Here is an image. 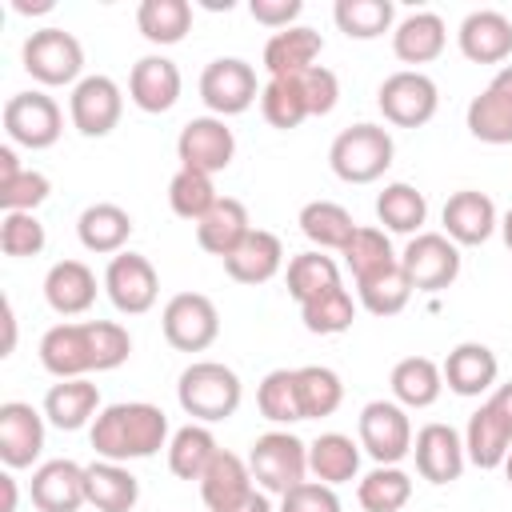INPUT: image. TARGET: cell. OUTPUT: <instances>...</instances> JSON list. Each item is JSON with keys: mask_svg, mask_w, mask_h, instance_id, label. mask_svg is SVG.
<instances>
[{"mask_svg": "<svg viewBox=\"0 0 512 512\" xmlns=\"http://www.w3.org/2000/svg\"><path fill=\"white\" fill-rule=\"evenodd\" d=\"M276 512H340V496H336V488H328L320 480H304L280 496Z\"/></svg>", "mask_w": 512, "mask_h": 512, "instance_id": "cell-53", "label": "cell"}, {"mask_svg": "<svg viewBox=\"0 0 512 512\" xmlns=\"http://www.w3.org/2000/svg\"><path fill=\"white\" fill-rule=\"evenodd\" d=\"M196 484H200V500L208 504V512H224L252 492V468L236 452L220 448Z\"/></svg>", "mask_w": 512, "mask_h": 512, "instance_id": "cell-27", "label": "cell"}, {"mask_svg": "<svg viewBox=\"0 0 512 512\" xmlns=\"http://www.w3.org/2000/svg\"><path fill=\"white\" fill-rule=\"evenodd\" d=\"M512 448V432L504 428V420L496 416V408L484 400L472 416H468V428H464V452L476 468H500L504 456Z\"/></svg>", "mask_w": 512, "mask_h": 512, "instance_id": "cell-35", "label": "cell"}, {"mask_svg": "<svg viewBox=\"0 0 512 512\" xmlns=\"http://www.w3.org/2000/svg\"><path fill=\"white\" fill-rule=\"evenodd\" d=\"M16 348V312H12V300H4V352L0 356H12Z\"/></svg>", "mask_w": 512, "mask_h": 512, "instance_id": "cell-58", "label": "cell"}, {"mask_svg": "<svg viewBox=\"0 0 512 512\" xmlns=\"http://www.w3.org/2000/svg\"><path fill=\"white\" fill-rule=\"evenodd\" d=\"M440 220H444V236L456 248H476V244H484L500 228V216H496L492 196H484L476 188L452 192L448 204H444V212H440Z\"/></svg>", "mask_w": 512, "mask_h": 512, "instance_id": "cell-20", "label": "cell"}, {"mask_svg": "<svg viewBox=\"0 0 512 512\" xmlns=\"http://www.w3.org/2000/svg\"><path fill=\"white\" fill-rule=\"evenodd\" d=\"M100 416V388L92 380H60L44 396V420L60 432H76Z\"/></svg>", "mask_w": 512, "mask_h": 512, "instance_id": "cell-28", "label": "cell"}, {"mask_svg": "<svg viewBox=\"0 0 512 512\" xmlns=\"http://www.w3.org/2000/svg\"><path fill=\"white\" fill-rule=\"evenodd\" d=\"M248 232H252L248 208H244L240 200H232V196H220V200L212 204V212H208L204 220H196V244H200L204 252L220 256V260H224L228 252H236Z\"/></svg>", "mask_w": 512, "mask_h": 512, "instance_id": "cell-31", "label": "cell"}, {"mask_svg": "<svg viewBox=\"0 0 512 512\" xmlns=\"http://www.w3.org/2000/svg\"><path fill=\"white\" fill-rule=\"evenodd\" d=\"M216 188H212V176L208 172H196V168H180L172 180H168V204L180 220H204L216 204Z\"/></svg>", "mask_w": 512, "mask_h": 512, "instance_id": "cell-48", "label": "cell"}, {"mask_svg": "<svg viewBox=\"0 0 512 512\" xmlns=\"http://www.w3.org/2000/svg\"><path fill=\"white\" fill-rule=\"evenodd\" d=\"M20 60H24V72L44 84V88H60V84H80L84 76V48L72 32L64 28H36L24 48H20Z\"/></svg>", "mask_w": 512, "mask_h": 512, "instance_id": "cell-6", "label": "cell"}, {"mask_svg": "<svg viewBox=\"0 0 512 512\" xmlns=\"http://www.w3.org/2000/svg\"><path fill=\"white\" fill-rule=\"evenodd\" d=\"M224 512H276V508H272L268 492H256V488H252V492H248L240 504H232V508H224Z\"/></svg>", "mask_w": 512, "mask_h": 512, "instance_id": "cell-56", "label": "cell"}, {"mask_svg": "<svg viewBox=\"0 0 512 512\" xmlns=\"http://www.w3.org/2000/svg\"><path fill=\"white\" fill-rule=\"evenodd\" d=\"M500 468H504V480H508V488H512V448H508V456H504Z\"/></svg>", "mask_w": 512, "mask_h": 512, "instance_id": "cell-62", "label": "cell"}, {"mask_svg": "<svg viewBox=\"0 0 512 512\" xmlns=\"http://www.w3.org/2000/svg\"><path fill=\"white\" fill-rule=\"evenodd\" d=\"M500 232H504V244L512 248V208L504 212V220H500Z\"/></svg>", "mask_w": 512, "mask_h": 512, "instance_id": "cell-61", "label": "cell"}, {"mask_svg": "<svg viewBox=\"0 0 512 512\" xmlns=\"http://www.w3.org/2000/svg\"><path fill=\"white\" fill-rule=\"evenodd\" d=\"M160 328L176 352H204L220 336V312L204 292H176L160 312Z\"/></svg>", "mask_w": 512, "mask_h": 512, "instance_id": "cell-11", "label": "cell"}, {"mask_svg": "<svg viewBox=\"0 0 512 512\" xmlns=\"http://www.w3.org/2000/svg\"><path fill=\"white\" fill-rule=\"evenodd\" d=\"M340 256H344V264H348L356 284H364V280H372V276H380V272L400 264V256L392 252V240H388L384 228H356Z\"/></svg>", "mask_w": 512, "mask_h": 512, "instance_id": "cell-40", "label": "cell"}, {"mask_svg": "<svg viewBox=\"0 0 512 512\" xmlns=\"http://www.w3.org/2000/svg\"><path fill=\"white\" fill-rule=\"evenodd\" d=\"M488 404L496 408V416H500V420H504V428L512 432V380H508V384H500V388L488 396Z\"/></svg>", "mask_w": 512, "mask_h": 512, "instance_id": "cell-55", "label": "cell"}, {"mask_svg": "<svg viewBox=\"0 0 512 512\" xmlns=\"http://www.w3.org/2000/svg\"><path fill=\"white\" fill-rule=\"evenodd\" d=\"M28 496L40 512H80L88 504V476L76 460H48L32 472Z\"/></svg>", "mask_w": 512, "mask_h": 512, "instance_id": "cell-18", "label": "cell"}, {"mask_svg": "<svg viewBox=\"0 0 512 512\" xmlns=\"http://www.w3.org/2000/svg\"><path fill=\"white\" fill-rule=\"evenodd\" d=\"M24 168H20V160H16V148L12 144H4L0 148V184H8V180H16Z\"/></svg>", "mask_w": 512, "mask_h": 512, "instance_id": "cell-57", "label": "cell"}, {"mask_svg": "<svg viewBox=\"0 0 512 512\" xmlns=\"http://www.w3.org/2000/svg\"><path fill=\"white\" fill-rule=\"evenodd\" d=\"M132 356V336L116 320L52 324L40 336V364L56 380H80L88 372H112Z\"/></svg>", "mask_w": 512, "mask_h": 512, "instance_id": "cell-1", "label": "cell"}, {"mask_svg": "<svg viewBox=\"0 0 512 512\" xmlns=\"http://www.w3.org/2000/svg\"><path fill=\"white\" fill-rule=\"evenodd\" d=\"M448 44V28L436 12H412L392 28V52L404 64H432Z\"/></svg>", "mask_w": 512, "mask_h": 512, "instance_id": "cell-30", "label": "cell"}, {"mask_svg": "<svg viewBox=\"0 0 512 512\" xmlns=\"http://www.w3.org/2000/svg\"><path fill=\"white\" fill-rule=\"evenodd\" d=\"M296 392H300V412L304 420H320V416H332L344 400V384L332 368L324 364H304L296 368Z\"/></svg>", "mask_w": 512, "mask_h": 512, "instance_id": "cell-45", "label": "cell"}, {"mask_svg": "<svg viewBox=\"0 0 512 512\" xmlns=\"http://www.w3.org/2000/svg\"><path fill=\"white\" fill-rule=\"evenodd\" d=\"M12 12H20V16H36V12H52V0H36V4H28V0H12Z\"/></svg>", "mask_w": 512, "mask_h": 512, "instance_id": "cell-60", "label": "cell"}, {"mask_svg": "<svg viewBox=\"0 0 512 512\" xmlns=\"http://www.w3.org/2000/svg\"><path fill=\"white\" fill-rule=\"evenodd\" d=\"M176 156L180 168H196V172H224L236 156V136L220 116H192L180 136H176Z\"/></svg>", "mask_w": 512, "mask_h": 512, "instance_id": "cell-15", "label": "cell"}, {"mask_svg": "<svg viewBox=\"0 0 512 512\" xmlns=\"http://www.w3.org/2000/svg\"><path fill=\"white\" fill-rule=\"evenodd\" d=\"M48 192H52L48 176L36 172V168H24L16 180L0 184V208L4 212H36L48 200Z\"/></svg>", "mask_w": 512, "mask_h": 512, "instance_id": "cell-51", "label": "cell"}, {"mask_svg": "<svg viewBox=\"0 0 512 512\" xmlns=\"http://www.w3.org/2000/svg\"><path fill=\"white\" fill-rule=\"evenodd\" d=\"M0 120H4L8 140L20 144V148H32V152L52 148L60 140V132H64V112L48 92H16V96H8Z\"/></svg>", "mask_w": 512, "mask_h": 512, "instance_id": "cell-7", "label": "cell"}, {"mask_svg": "<svg viewBox=\"0 0 512 512\" xmlns=\"http://www.w3.org/2000/svg\"><path fill=\"white\" fill-rule=\"evenodd\" d=\"M0 488H4V504H0V512H16V476L4 472V476H0Z\"/></svg>", "mask_w": 512, "mask_h": 512, "instance_id": "cell-59", "label": "cell"}, {"mask_svg": "<svg viewBox=\"0 0 512 512\" xmlns=\"http://www.w3.org/2000/svg\"><path fill=\"white\" fill-rule=\"evenodd\" d=\"M104 292L124 316H144L160 296V276L148 256L140 252H116L104 268Z\"/></svg>", "mask_w": 512, "mask_h": 512, "instance_id": "cell-14", "label": "cell"}, {"mask_svg": "<svg viewBox=\"0 0 512 512\" xmlns=\"http://www.w3.org/2000/svg\"><path fill=\"white\" fill-rule=\"evenodd\" d=\"M136 28L148 44H180L192 28V4L188 0H140L136 8Z\"/></svg>", "mask_w": 512, "mask_h": 512, "instance_id": "cell-38", "label": "cell"}, {"mask_svg": "<svg viewBox=\"0 0 512 512\" xmlns=\"http://www.w3.org/2000/svg\"><path fill=\"white\" fill-rule=\"evenodd\" d=\"M388 388L400 408H432L444 392V372L428 356H404V360H396Z\"/></svg>", "mask_w": 512, "mask_h": 512, "instance_id": "cell-32", "label": "cell"}, {"mask_svg": "<svg viewBox=\"0 0 512 512\" xmlns=\"http://www.w3.org/2000/svg\"><path fill=\"white\" fill-rule=\"evenodd\" d=\"M44 300L56 316H80L96 304V272L84 260H56L44 276Z\"/></svg>", "mask_w": 512, "mask_h": 512, "instance_id": "cell-26", "label": "cell"}, {"mask_svg": "<svg viewBox=\"0 0 512 512\" xmlns=\"http://www.w3.org/2000/svg\"><path fill=\"white\" fill-rule=\"evenodd\" d=\"M248 468H252V480L260 484V492L284 496L288 488L304 484V476H308V444L292 432H280V428L264 432L252 440Z\"/></svg>", "mask_w": 512, "mask_h": 512, "instance_id": "cell-5", "label": "cell"}, {"mask_svg": "<svg viewBox=\"0 0 512 512\" xmlns=\"http://www.w3.org/2000/svg\"><path fill=\"white\" fill-rule=\"evenodd\" d=\"M128 100L148 116H160V112L176 108V100H180V68L160 52L140 56L132 64V72H128Z\"/></svg>", "mask_w": 512, "mask_h": 512, "instance_id": "cell-21", "label": "cell"}, {"mask_svg": "<svg viewBox=\"0 0 512 512\" xmlns=\"http://www.w3.org/2000/svg\"><path fill=\"white\" fill-rule=\"evenodd\" d=\"M440 372H444L448 392H456V396H484L496 384V376H500V360H496V352L488 344L464 340V344H456L444 356Z\"/></svg>", "mask_w": 512, "mask_h": 512, "instance_id": "cell-23", "label": "cell"}, {"mask_svg": "<svg viewBox=\"0 0 512 512\" xmlns=\"http://www.w3.org/2000/svg\"><path fill=\"white\" fill-rule=\"evenodd\" d=\"M176 400L196 424H220L236 416L244 400V384L220 360H192L176 380Z\"/></svg>", "mask_w": 512, "mask_h": 512, "instance_id": "cell-3", "label": "cell"}, {"mask_svg": "<svg viewBox=\"0 0 512 512\" xmlns=\"http://www.w3.org/2000/svg\"><path fill=\"white\" fill-rule=\"evenodd\" d=\"M376 104H380V112H384L388 124H396V128H420V124H428L436 116L440 92H436V80L424 76L420 68H400V72H392L380 84Z\"/></svg>", "mask_w": 512, "mask_h": 512, "instance_id": "cell-8", "label": "cell"}, {"mask_svg": "<svg viewBox=\"0 0 512 512\" xmlns=\"http://www.w3.org/2000/svg\"><path fill=\"white\" fill-rule=\"evenodd\" d=\"M300 320H304V328L316 332V336H340V332H348L352 320H356V300H352V292H348L344 284H336V288L320 292L316 300L300 304Z\"/></svg>", "mask_w": 512, "mask_h": 512, "instance_id": "cell-44", "label": "cell"}, {"mask_svg": "<svg viewBox=\"0 0 512 512\" xmlns=\"http://www.w3.org/2000/svg\"><path fill=\"white\" fill-rule=\"evenodd\" d=\"M44 452V412L24 400L0 404V460L4 468H32Z\"/></svg>", "mask_w": 512, "mask_h": 512, "instance_id": "cell-17", "label": "cell"}, {"mask_svg": "<svg viewBox=\"0 0 512 512\" xmlns=\"http://www.w3.org/2000/svg\"><path fill=\"white\" fill-rule=\"evenodd\" d=\"M456 44L472 64H504L512 56V20L496 8H476L460 20Z\"/></svg>", "mask_w": 512, "mask_h": 512, "instance_id": "cell-22", "label": "cell"}, {"mask_svg": "<svg viewBox=\"0 0 512 512\" xmlns=\"http://www.w3.org/2000/svg\"><path fill=\"white\" fill-rule=\"evenodd\" d=\"M360 224L352 220V212L336 200H312L300 208V232L320 248V252H344V244L352 240Z\"/></svg>", "mask_w": 512, "mask_h": 512, "instance_id": "cell-36", "label": "cell"}, {"mask_svg": "<svg viewBox=\"0 0 512 512\" xmlns=\"http://www.w3.org/2000/svg\"><path fill=\"white\" fill-rule=\"evenodd\" d=\"M356 436L376 464H400L412 452V420L396 400H368L360 408Z\"/></svg>", "mask_w": 512, "mask_h": 512, "instance_id": "cell-10", "label": "cell"}, {"mask_svg": "<svg viewBox=\"0 0 512 512\" xmlns=\"http://www.w3.org/2000/svg\"><path fill=\"white\" fill-rule=\"evenodd\" d=\"M68 116H72V128L80 136H88V140L108 136L120 124V116H124V92H120V84L112 76H100V72L96 76H84L72 88V96H68Z\"/></svg>", "mask_w": 512, "mask_h": 512, "instance_id": "cell-13", "label": "cell"}, {"mask_svg": "<svg viewBox=\"0 0 512 512\" xmlns=\"http://www.w3.org/2000/svg\"><path fill=\"white\" fill-rule=\"evenodd\" d=\"M260 112L272 128L288 132V128H300L308 120V104H304V92L296 84V76H276L260 88Z\"/></svg>", "mask_w": 512, "mask_h": 512, "instance_id": "cell-47", "label": "cell"}, {"mask_svg": "<svg viewBox=\"0 0 512 512\" xmlns=\"http://www.w3.org/2000/svg\"><path fill=\"white\" fill-rule=\"evenodd\" d=\"M256 408L272 424H296V420H304L300 392H296V368H272L260 380V388H256Z\"/></svg>", "mask_w": 512, "mask_h": 512, "instance_id": "cell-46", "label": "cell"}, {"mask_svg": "<svg viewBox=\"0 0 512 512\" xmlns=\"http://www.w3.org/2000/svg\"><path fill=\"white\" fill-rule=\"evenodd\" d=\"M200 100L208 104L212 116H240L260 100L256 72L240 56H220L200 72Z\"/></svg>", "mask_w": 512, "mask_h": 512, "instance_id": "cell-12", "label": "cell"}, {"mask_svg": "<svg viewBox=\"0 0 512 512\" xmlns=\"http://www.w3.org/2000/svg\"><path fill=\"white\" fill-rule=\"evenodd\" d=\"M296 84H300V92H304L308 116H328V112L336 108V100H340V80H336V72H332V68H324V64H316V68L300 72V76H296Z\"/></svg>", "mask_w": 512, "mask_h": 512, "instance_id": "cell-52", "label": "cell"}, {"mask_svg": "<svg viewBox=\"0 0 512 512\" xmlns=\"http://www.w3.org/2000/svg\"><path fill=\"white\" fill-rule=\"evenodd\" d=\"M92 448L100 460L112 464H128V460H148L160 448H168V416L164 408L148 404V400H120L100 408V416L92 420Z\"/></svg>", "mask_w": 512, "mask_h": 512, "instance_id": "cell-2", "label": "cell"}, {"mask_svg": "<svg viewBox=\"0 0 512 512\" xmlns=\"http://www.w3.org/2000/svg\"><path fill=\"white\" fill-rule=\"evenodd\" d=\"M376 220L384 224V232H400V236H420L424 220H428V200L420 188L396 180L384 184V192L376 196Z\"/></svg>", "mask_w": 512, "mask_h": 512, "instance_id": "cell-37", "label": "cell"}, {"mask_svg": "<svg viewBox=\"0 0 512 512\" xmlns=\"http://www.w3.org/2000/svg\"><path fill=\"white\" fill-rule=\"evenodd\" d=\"M392 156H396V144H392L388 128L368 124V120L336 132V140L328 148V164H332V172L344 184H372V180H380L392 168Z\"/></svg>", "mask_w": 512, "mask_h": 512, "instance_id": "cell-4", "label": "cell"}, {"mask_svg": "<svg viewBox=\"0 0 512 512\" xmlns=\"http://www.w3.org/2000/svg\"><path fill=\"white\" fill-rule=\"evenodd\" d=\"M216 452H220V448H216L212 428L192 420V424H184V428L172 432V440H168V468H172V476H180V480H200Z\"/></svg>", "mask_w": 512, "mask_h": 512, "instance_id": "cell-39", "label": "cell"}, {"mask_svg": "<svg viewBox=\"0 0 512 512\" xmlns=\"http://www.w3.org/2000/svg\"><path fill=\"white\" fill-rule=\"evenodd\" d=\"M248 12H252L256 24L284 32V28H292V20L304 12V4H300V0H252Z\"/></svg>", "mask_w": 512, "mask_h": 512, "instance_id": "cell-54", "label": "cell"}, {"mask_svg": "<svg viewBox=\"0 0 512 512\" xmlns=\"http://www.w3.org/2000/svg\"><path fill=\"white\" fill-rule=\"evenodd\" d=\"M412 456H416V472L428 484H452V480H460V472L468 464L464 436L452 424H440V420L424 424L412 436Z\"/></svg>", "mask_w": 512, "mask_h": 512, "instance_id": "cell-16", "label": "cell"}, {"mask_svg": "<svg viewBox=\"0 0 512 512\" xmlns=\"http://www.w3.org/2000/svg\"><path fill=\"white\" fill-rule=\"evenodd\" d=\"M400 268H404L412 292H444L460 276V248L444 232H420L404 244Z\"/></svg>", "mask_w": 512, "mask_h": 512, "instance_id": "cell-9", "label": "cell"}, {"mask_svg": "<svg viewBox=\"0 0 512 512\" xmlns=\"http://www.w3.org/2000/svg\"><path fill=\"white\" fill-rule=\"evenodd\" d=\"M284 268V244L268 228H252L236 252L224 256V272L236 284H268Z\"/></svg>", "mask_w": 512, "mask_h": 512, "instance_id": "cell-24", "label": "cell"}, {"mask_svg": "<svg viewBox=\"0 0 512 512\" xmlns=\"http://www.w3.org/2000/svg\"><path fill=\"white\" fill-rule=\"evenodd\" d=\"M44 244H48V236H44V224L36 220V212H4V220H0V252L4 256H16V260L40 256Z\"/></svg>", "mask_w": 512, "mask_h": 512, "instance_id": "cell-50", "label": "cell"}, {"mask_svg": "<svg viewBox=\"0 0 512 512\" xmlns=\"http://www.w3.org/2000/svg\"><path fill=\"white\" fill-rule=\"evenodd\" d=\"M356 292H360L364 312H372V316H396L412 300V284H408L400 264L380 272V276H372V280H364V284H356Z\"/></svg>", "mask_w": 512, "mask_h": 512, "instance_id": "cell-49", "label": "cell"}, {"mask_svg": "<svg viewBox=\"0 0 512 512\" xmlns=\"http://www.w3.org/2000/svg\"><path fill=\"white\" fill-rule=\"evenodd\" d=\"M332 20L348 40H376L392 28L396 8L392 0H336Z\"/></svg>", "mask_w": 512, "mask_h": 512, "instance_id": "cell-43", "label": "cell"}, {"mask_svg": "<svg viewBox=\"0 0 512 512\" xmlns=\"http://www.w3.org/2000/svg\"><path fill=\"white\" fill-rule=\"evenodd\" d=\"M284 284H288V296H292L296 304H308V300H316L320 292H328V288L340 284V268H336L332 256H324L320 248H312V252H300V256L288 260Z\"/></svg>", "mask_w": 512, "mask_h": 512, "instance_id": "cell-42", "label": "cell"}, {"mask_svg": "<svg viewBox=\"0 0 512 512\" xmlns=\"http://www.w3.org/2000/svg\"><path fill=\"white\" fill-rule=\"evenodd\" d=\"M88 476V504L96 512H132L140 500V480L112 460H96L84 468Z\"/></svg>", "mask_w": 512, "mask_h": 512, "instance_id": "cell-34", "label": "cell"}, {"mask_svg": "<svg viewBox=\"0 0 512 512\" xmlns=\"http://www.w3.org/2000/svg\"><path fill=\"white\" fill-rule=\"evenodd\" d=\"M76 236H80V244H84L88 252H96V256H116V252H124V244H128V236H132V216H128L120 204H108V200L88 204V208L80 212V220H76Z\"/></svg>", "mask_w": 512, "mask_h": 512, "instance_id": "cell-29", "label": "cell"}, {"mask_svg": "<svg viewBox=\"0 0 512 512\" xmlns=\"http://www.w3.org/2000/svg\"><path fill=\"white\" fill-rule=\"evenodd\" d=\"M356 500L364 512H400L412 500V476L400 464H376L356 484Z\"/></svg>", "mask_w": 512, "mask_h": 512, "instance_id": "cell-41", "label": "cell"}, {"mask_svg": "<svg viewBox=\"0 0 512 512\" xmlns=\"http://www.w3.org/2000/svg\"><path fill=\"white\" fill-rule=\"evenodd\" d=\"M468 132L480 144H512V64H504L468 104Z\"/></svg>", "mask_w": 512, "mask_h": 512, "instance_id": "cell-19", "label": "cell"}, {"mask_svg": "<svg viewBox=\"0 0 512 512\" xmlns=\"http://www.w3.org/2000/svg\"><path fill=\"white\" fill-rule=\"evenodd\" d=\"M324 52V36L316 28H304V24H292L284 32H272L268 44H264V68H268V80L276 76H300L308 68H316Z\"/></svg>", "mask_w": 512, "mask_h": 512, "instance_id": "cell-25", "label": "cell"}, {"mask_svg": "<svg viewBox=\"0 0 512 512\" xmlns=\"http://www.w3.org/2000/svg\"><path fill=\"white\" fill-rule=\"evenodd\" d=\"M308 472L328 488L356 480V472H360V440H352L344 432H320L308 444Z\"/></svg>", "mask_w": 512, "mask_h": 512, "instance_id": "cell-33", "label": "cell"}]
</instances>
